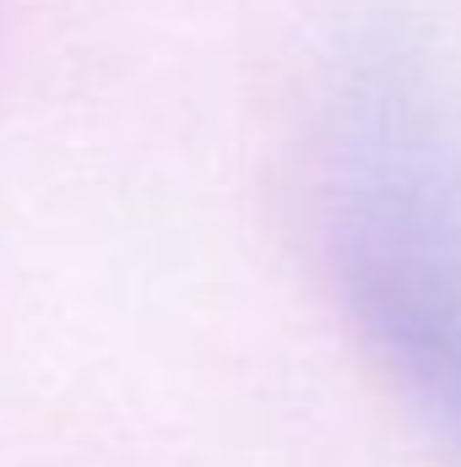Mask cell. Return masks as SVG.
Returning a JSON list of instances; mask_svg holds the SVG:
<instances>
[{
  "mask_svg": "<svg viewBox=\"0 0 461 467\" xmlns=\"http://www.w3.org/2000/svg\"><path fill=\"white\" fill-rule=\"evenodd\" d=\"M326 261L369 358L461 462V136L424 93L374 88L347 115Z\"/></svg>",
  "mask_w": 461,
  "mask_h": 467,
  "instance_id": "obj_1",
  "label": "cell"
}]
</instances>
